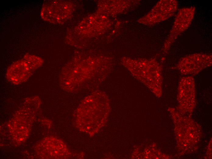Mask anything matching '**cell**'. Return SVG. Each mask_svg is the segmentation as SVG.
I'll return each instance as SVG.
<instances>
[{
	"instance_id": "7a4b0ae2",
	"label": "cell",
	"mask_w": 212,
	"mask_h": 159,
	"mask_svg": "<svg viewBox=\"0 0 212 159\" xmlns=\"http://www.w3.org/2000/svg\"><path fill=\"white\" fill-rule=\"evenodd\" d=\"M193 6L180 9L176 15L173 24L166 39L163 46L164 52L167 53L177 38L190 26L195 11Z\"/></svg>"
},
{
	"instance_id": "277c9868",
	"label": "cell",
	"mask_w": 212,
	"mask_h": 159,
	"mask_svg": "<svg viewBox=\"0 0 212 159\" xmlns=\"http://www.w3.org/2000/svg\"><path fill=\"white\" fill-rule=\"evenodd\" d=\"M178 8L176 0L160 1L147 15L146 19L148 24H155L170 18L176 13Z\"/></svg>"
},
{
	"instance_id": "6da1fadb",
	"label": "cell",
	"mask_w": 212,
	"mask_h": 159,
	"mask_svg": "<svg viewBox=\"0 0 212 159\" xmlns=\"http://www.w3.org/2000/svg\"><path fill=\"white\" fill-rule=\"evenodd\" d=\"M103 94L95 91L85 97L75 112L76 123L80 130L93 135L97 129L98 119L106 112L107 100Z\"/></svg>"
},
{
	"instance_id": "3957f363",
	"label": "cell",
	"mask_w": 212,
	"mask_h": 159,
	"mask_svg": "<svg viewBox=\"0 0 212 159\" xmlns=\"http://www.w3.org/2000/svg\"><path fill=\"white\" fill-rule=\"evenodd\" d=\"M211 65V54L196 53L181 58L176 68L182 74L195 75Z\"/></svg>"
}]
</instances>
